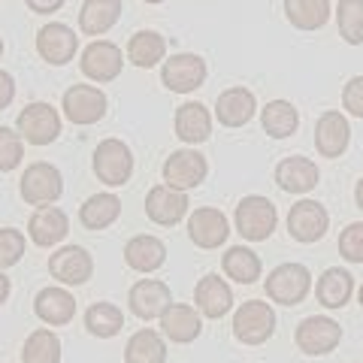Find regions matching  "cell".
Returning a JSON list of instances; mask_svg holds the SVG:
<instances>
[{
	"label": "cell",
	"instance_id": "6da1fadb",
	"mask_svg": "<svg viewBox=\"0 0 363 363\" xmlns=\"http://www.w3.org/2000/svg\"><path fill=\"white\" fill-rule=\"evenodd\" d=\"M233 224H236V233L248 242H264L276 233V224H279V212L272 206V200L260 197V194H248L240 200V206L233 212Z\"/></svg>",
	"mask_w": 363,
	"mask_h": 363
},
{
	"label": "cell",
	"instance_id": "7a4b0ae2",
	"mask_svg": "<svg viewBox=\"0 0 363 363\" xmlns=\"http://www.w3.org/2000/svg\"><path fill=\"white\" fill-rule=\"evenodd\" d=\"M264 291L269 303L279 306H300L312 291V272L303 264H279L267 276Z\"/></svg>",
	"mask_w": 363,
	"mask_h": 363
},
{
	"label": "cell",
	"instance_id": "3957f363",
	"mask_svg": "<svg viewBox=\"0 0 363 363\" xmlns=\"http://www.w3.org/2000/svg\"><path fill=\"white\" fill-rule=\"evenodd\" d=\"M18 191H21V200H25L28 206H52V203H58L64 194V176L55 164L37 161L21 173Z\"/></svg>",
	"mask_w": 363,
	"mask_h": 363
},
{
	"label": "cell",
	"instance_id": "277c9868",
	"mask_svg": "<svg viewBox=\"0 0 363 363\" xmlns=\"http://www.w3.org/2000/svg\"><path fill=\"white\" fill-rule=\"evenodd\" d=\"M16 130L28 145H52L61 136V116L52 104L37 100V104H28L18 112Z\"/></svg>",
	"mask_w": 363,
	"mask_h": 363
},
{
	"label": "cell",
	"instance_id": "5b68a950",
	"mask_svg": "<svg viewBox=\"0 0 363 363\" xmlns=\"http://www.w3.org/2000/svg\"><path fill=\"white\" fill-rule=\"evenodd\" d=\"M276 333V312L264 300H248L233 315V336L242 345H264Z\"/></svg>",
	"mask_w": 363,
	"mask_h": 363
},
{
	"label": "cell",
	"instance_id": "8992f818",
	"mask_svg": "<svg viewBox=\"0 0 363 363\" xmlns=\"http://www.w3.org/2000/svg\"><path fill=\"white\" fill-rule=\"evenodd\" d=\"M161 176H164V185L176 188V191H185L188 194V191H194V188H200L203 182H206L209 161L197 149H179L164 161Z\"/></svg>",
	"mask_w": 363,
	"mask_h": 363
},
{
	"label": "cell",
	"instance_id": "52a82bcc",
	"mask_svg": "<svg viewBox=\"0 0 363 363\" xmlns=\"http://www.w3.org/2000/svg\"><path fill=\"white\" fill-rule=\"evenodd\" d=\"M91 167H94V176L104 185L118 188L133 176V152L121 140H104L94 149Z\"/></svg>",
	"mask_w": 363,
	"mask_h": 363
},
{
	"label": "cell",
	"instance_id": "ba28073f",
	"mask_svg": "<svg viewBox=\"0 0 363 363\" xmlns=\"http://www.w3.org/2000/svg\"><path fill=\"white\" fill-rule=\"evenodd\" d=\"M206 76H209L206 61L194 52H179L173 58H167L161 67V82L173 94H191V91H197L206 82Z\"/></svg>",
	"mask_w": 363,
	"mask_h": 363
},
{
	"label": "cell",
	"instance_id": "9c48e42d",
	"mask_svg": "<svg viewBox=\"0 0 363 363\" xmlns=\"http://www.w3.org/2000/svg\"><path fill=\"white\" fill-rule=\"evenodd\" d=\"M294 342L309 357L330 354V351H336V345L342 342V327H339L333 318H324V315L303 318L297 333H294Z\"/></svg>",
	"mask_w": 363,
	"mask_h": 363
},
{
	"label": "cell",
	"instance_id": "30bf717a",
	"mask_svg": "<svg viewBox=\"0 0 363 363\" xmlns=\"http://www.w3.org/2000/svg\"><path fill=\"white\" fill-rule=\"evenodd\" d=\"M79 67H82L85 79L97 85H106V82H116L121 76V67H124V55L116 43L109 40H94L82 49V58H79Z\"/></svg>",
	"mask_w": 363,
	"mask_h": 363
},
{
	"label": "cell",
	"instance_id": "8fae6325",
	"mask_svg": "<svg viewBox=\"0 0 363 363\" xmlns=\"http://www.w3.org/2000/svg\"><path fill=\"white\" fill-rule=\"evenodd\" d=\"M106 106H109V100L97 85H73L64 91V100H61L64 116L73 124H79V128L97 124L106 116Z\"/></svg>",
	"mask_w": 363,
	"mask_h": 363
},
{
	"label": "cell",
	"instance_id": "7c38bea8",
	"mask_svg": "<svg viewBox=\"0 0 363 363\" xmlns=\"http://www.w3.org/2000/svg\"><path fill=\"white\" fill-rule=\"evenodd\" d=\"M327 227H330V212H327L318 200H300V203H294L291 212H288L291 240H297L303 245L324 240Z\"/></svg>",
	"mask_w": 363,
	"mask_h": 363
},
{
	"label": "cell",
	"instance_id": "4fadbf2b",
	"mask_svg": "<svg viewBox=\"0 0 363 363\" xmlns=\"http://www.w3.org/2000/svg\"><path fill=\"white\" fill-rule=\"evenodd\" d=\"M128 306L140 321H155L173 306V291L161 279H140L128 294Z\"/></svg>",
	"mask_w": 363,
	"mask_h": 363
},
{
	"label": "cell",
	"instance_id": "5bb4252c",
	"mask_svg": "<svg viewBox=\"0 0 363 363\" xmlns=\"http://www.w3.org/2000/svg\"><path fill=\"white\" fill-rule=\"evenodd\" d=\"M76 49H79V37L64 21H49V25H43L37 30V52L43 61L64 67L76 58Z\"/></svg>",
	"mask_w": 363,
	"mask_h": 363
},
{
	"label": "cell",
	"instance_id": "9a60e30c",
	"mask_svg": "<svg viewBox=\"0 0 363 363\" xmlns=\"http://www.w3.org/2000/svg\"><path fill=\"white\" fill-rule=\"evenodd\" d=\"M188 236L197 248H221L230 236V224H227V215L215 206H203L188 215Z\"/></svg>",
	"mask_w": 363,
	"mask_h": 363
},
{
	"label": "cell",
	"instance_id": "2e32d148",
	"mask_svg": "<svg viewBox=\"0 0 363 363\" xmlns=\"http://www.w3.org/2000/svg\"><path fill=\"white\" fill-rule=\"evenodd\" d=\"M49 272L61 285H85L94 276V260L82 245H64L49 257Z\"/></svg>",
	"mask_w": 363,
	"mask_h": 363
},
{
	"label": "cell",
	"instance_id": "e0dca14e",
	"mask_svg": "<svg viewBox=\"0 0 363 363\" xmlns=\"http://www.w3.org/2000/svg\"><path fill=\"white\" fill-rule=\"evenodd\" d=\"M188 194L185 191H176L169 185H155L149 194H145V215L149 221L161 224V227H173L188 215Z\"/></svg>",
	"mask_w": 363,
	"mask_h": 363
},
{
	"label": "cell",
	"instance_id": "ac0fdd59",
	"mask_svg": "<svg viewBox=\"0 0 363 363\" xmlns=\"http://www.w3.org/2000/svg\"><path fill=\"white\" fill-rule=\"evenodd\" d=\"M351 143V124L339 109H327L315 121V149L321 157H342Z\"/></svg>",
	"mask_w": 363,
	"mask_h": 363
},
{
	"label": "cell",
	"instance_id": "d6986e66",
	"mask_svg": "<svg viewBox=\"0 0 363 363\" xmlns=\"http://www.w3.org/2000/svg\"><path fill=\"white\" fill-rule=\"evenodd\" d=\"M161 330L169 342L176 345H188L203 333V315L197 306L188 303H173L169 309L161 315Z\"/></svg>",
	"mask_w": 363,
	"mask_h": 363
},
{
	"label": "cell",
	"instance_id": "ffe728a7",
	"mask_svg": "<svg viewBox=\"0 0 363 363\" xmlns=\"http://www.w3.org/2000/svg\"><path fill=\"white\" fill-rule=\"evenodd\" d=\"M255 112H257V100L245 85L227 88L218 94V100H215V118H218L224 128H242V124L255 118Z\"/></svg>",
	"mask_w": 363,
	"mask_h": 363
},
{
	"label": "cell",
	"instance_id": "44dd1931",
	"mask_svg": "<svg viewBox=\"0 0 363 363\" xmlns=\"http://www.w3.org/2000/svg\"><path fill=\"white\" fill-rule=\"evenodd\" d=\"M67 233H70V218H67V212L58 206H37V212H33L28 221L30 242L40 248L58 245Z\"/></svg>",
	"mask_w": 363,
	"mask_h": 363
},
{
	"label": "cell",
	"instance_id": "7402d4cb",
	"mask_svg": "<svg viewBox=\"0 0 363 363\" xmlns=\"http://www.w3.org/2000/svg\"><path fill=\"white\" fill-rule=\"evenodd\" d=\"M194 303H197V309H200L203 318H212V321H218V318H224L227 312L233 309V291H230V285H227L221 276L209 272V276H203L197 281Z\"/></svg>",
	"mask_w": 363,
	"mask_h": 363
},
{
	"label": "cell",
	"instance_id": "603a6c76",
	"mask_svg": "<svg viewBox=\"0 0 363 363\" xmlns=\"http://www.w3.org/2000/svg\"><path fill=\"white\" fill-rule=\"evenodd\" d=\"M318 179H321L318 164L303 155H291L285 161H279L276 167V185L281 191H288V194H309L318 185Z\"/></svg>",
	"mask_w": 363,
	"mask_h": 363
},
{
	"label": "cell",
	"instance_id": "cb8c5ba5",
	"mask_svg": "<svg viewBox=\"0 0 363 363\" xmlns=\"http://www.w3.org/2000/svg\"><path fill=\"white\" fill-rule=\"evenodd\" d=\"M33 312L43 324L49 327H64L76 318V300L67 288H43L33 297Z\"/></svg>",
	"mask_w": 363,
	"mask_h": 363
},
{
	"label": "cell",
	"instance_id": "d4e9b609",
	"mask_svg": "<svg viewBox=\"0 0 363 363\" xmlns=\"http://www.w3.org/2000/svg\"><path fill=\"white\" fill-rule=\"evenodd\" d=\"M173 128H176V136H179L182 143L200 145V143H206L209 136H212V116H209V109L203 106V104L188 100V104H182L176 109Z\"/></svg>",
	"mask_w": 363,
	"mask_h": 363
},
{
	"label": "cell",
	"instance_id": "484cf974",
	"mask_svg": "<svg viewBox=\"0 0 363 363\" xmlns=\"http://www.w3.org/2000/svg\"><path fill=\"white\" fill-rule=\"evenodd\" d=\"M354 294V276L342 267H330L318 276V285H315V297L324 309H342V306L351 300Z\"/></svg>",
	"mask_w": 363,
	"mask_h": 363
},
{
	"label": "cell",
	"instance_id": "4316f807",
	"mask_svg": "<svg viewBox=\"0 0 363 363\" xmlns=\"http://www.w3.org/2000/svg\"><path fill=\"white\" fill-rule=\"evenodd\" d=\"M121 18V0H85L79 9V30L85 37H104Z\"/></svg>",
	"mask_w": 363,
	"mask_h": 363
},
{
	"label": "cell",
	"instance_id": "83f0119b",
	"mask_svg": "<svg viewBox=\"0 0 363 363\" xmlns=\"http://www.w3.org/2000/svg\"><path fill=\"white\" fill-rule=\"evenodd\" d=\"M124 264L133 272H155L167 264V245L149 233L133 236V240L124 245Z\"/></svg>",
	"mask_w": 363,
	"mask_h": 363
},
{
	"label": "cell",
	"instance_id": "f1b7e54d",
	"mask_svg": "<svg viewBox=\"0 0 363 363\" xmlns=\"http://www.w3.org/2000/svg\"><path fill=\"white\" fill-rule=\"evenodd\" d=\"M260 124L272 140H288V136L297 133L300 128V112L291 100H269V104L260 109Z\"/></svg>",
	"mask_w": 363,
	"mask_h": 363
},
{
	"label": "cell",
	"instance_id": "f546056e",
	"mask_svg": "<svg viewBox=\"0 0 363 363\" xmlns=\"http://www.w3.org/2000/svg\"><path fill=\"white\" fill-rule=\"evenodd\" d=\"M167 58V40L157 30H136L128 43V61L140 70H152Z\"/></svg>",
	"mask_w": 363,
	"mask_h": 363
},
{
	"label": "cell",
	"instance_id": "4dcf8cb0",
	"mask_svg": "<svg viewBox=\"0 0 363 363\" xmlns=\"http://www.w3.org/2000/svg\"><path fill=\"white\" fill-rule=\"evenodd\" d=\"M221 267H224V276L240 281V285H255L260 279V272H264V264H260V257L252 252V248L245 245H233L227 248L224 257H221Z\"/></svg>",
	"mask_w": 363,
	"mask_h": 363
},
{
	"label": "cell",
	"instance_id": "1f68e13d",
	"mask_svg": "<svg viewBox=\"0 0 363 363\" xmlns=\"http://www.w3.org/2000/svg\"><path fill=\"white\" fill-rule=\"evenodd\" d=\"M121 215V200L116 194H94L82 203L79 209V221L85 230H106L109 224H116Z\"/></svg>",
	"mask_w": 363,
	"mask_h": 363
},
{
	"label": "cell",
	"instance_id": "d6a6232c",
	"mask_svg": "<svg viewBox=\"0 0 363 363\" xmlns=\"http://www.w3.org/2000/svg\"><path fill=\"white\" fill-rule=\"evenodd\" d=\"M167 360V342L157 330H136L128 345H124V363H164Z\"/></svg>",
	"mask_w": 363,
	"mask_h": 363
},
{
	"label": "cell",
	"instance_id": "836d02e7",
	"mask_svg": "<svg viewBox=\"0 0 363 363\" xmlns=\"http://www.w3.org/2000/svg\"><path fill=\"white\" fill-rule=\"evenodd\" d=\"M285 18L297 30H318L330 21V0H285Z\"/></svg>",
	"mask_w": 363,
	"mask_h": 363
},
{
	"label": "cell",
	"instance_id": "e575fe53",
	"mask_svg": "<svg viewBox=\"0 0 363 363\" xmlns=\"http://www.w3.org/2000/svg\"><path fill=\"white\" fill-rule=\"evenodd\" d=\"M85 327L91 336L97 339H112L121 333L124 327V312L116 303H91L85 309Z\"/></svg>",
	"mask_w": 363,
	"mask_h": 363
},
{
	"label": "cell",
	"instance_id": "d590c367",
	"mask_svg": "<svg viewBox=\"0 0 363 363\" xmlns=\"http://www.w3.org/2000/svg\"><path fill=\"white\" fill-rule=\"evenodd\" d=\"M21 360L25 363H61V339L49 327H40L28 336L25 348H21Z\"/></svg>",
	"mask_w": 363,
	"mask_h": 363
},
{
	"label": "cell",
	"instance_id": "8d00e7d4",
	"mask_svg": "<svg viewBox=\"0 0 363 363\" xmlns=\"http://www.w3.org/2000/svg\"><path fill=\"white\" fill-rule=\"evenodd\" d=\"M336 25H339V37L348 45H360L363 43V0H339Z\"/></svg>",
	"mask_w": 363,
	"mask_h": 363
},
{
	"label": "cell",
	"instance_id": "74e56055",
	"mask_svg": "<svg viewBox=\"0 0 363 363\" xmlns=\"http://www.w3.org/2000/svg\"><path fill=\"white\" fill-rule=\"evenodd\" d=\"M25 157V140L13 128H0V173H13Z\"/></svg>",
	"mask_w": 363,
	"mask_h": 363
},
{
	"label": "cell",
	"instance_id": "f35d334b",
	"mask_svg": "<svg viewBox=\"0 0 363 363\" xmlns=\"http://www.w3.org/2000/svg\"><path fill=\"white\" fill-rule=\"evenodd\" d=\"M25 248H28L25 233L16 230V227H4V230H0V269L16 267L18 260L25 257Z\"/></svg>",
	"mask_w": 363,
	"mask_h": 363
},
{
	"label": "cell",
	"instance_id": "ab89813d",
	"mask_svg": "<svg viewBox=\"0 0 363 363\" xmlns=\"http://www.w3.org/2000/svg\"><path fill=\"white\" fill-rule=\"evenodd\" d=\"M339 255L348 264H363V221H351L342 233H339Z\"/></svg>",
	"mask_w": 363,
	"mask_h": 363
},
{
	"label": "cell",
	"instance_id": "60d3db41",
	"mask_svg": "<svg viewBox=\"0 0 363 363\" xmlns=\"http://www.w3.org/2000/svg\"><path fill=\"white\" fill-rule=\"evenodd\" d=\"M342 109L348 116L363 118V76H351L342 88Z\"/></svg>",
	"mask_w": 363,
	"mask_h": 363
},
{
	"label": "cell",
	"instance_id": "b9f144b4",
	"mask_svg": "<svg viewBox=\"0 0 363 363\" xmlns=\"http://www.w3.org/2000/svg\"><path fill=\"white\" fill-rule=\"evenodd\" d=\"M16 100V79L6 70H0V109H6Z\"/></svg>",
	"mask_w": 363,
	"mask_h": 363
},
{
	"label": "cell",
	"instance_id": "7bdbcfd3",
	"mask_svg": "<svg viewBox=\"0 0 363 363\" xmlns=\"http://www.w3.org/2000/svg\"><path fill=\"white\" fill-rule=\"evenodd\" d=\"M30 13L37 16H49V13H58V9L64 6V0H25Z\"/></svg>",
	"mask_w": 363,
	"mask_h": 363
},
{
	"label": "cell",
	"instance_id": "ee69618b",
	"mask_svg": "<svg viewBox=\"0 0 363 363\" xmlns=\"http://www.w3.org/2000/svg\"><path fill=\"white\" fill-rule=\"evenodd\" d=\"M9 291H13V281H9V279H6V272L0 269V306L9 300Z\"/></svg>",
	"mask_w": 363,
	"mask_h": 363
},
{
	"label": "cell",
	"instance_id": "f6af8a7d",
	"mask_svg": "<svg viewBox=\"0 0 363 363\" xmlns=\"http://www.w3.org/2000/svg\"><path fill=\"white\" fill-rule=\"evenodd\" d=\"M354 203H357V209L363 212V179L357 182V188H354Z\"/></svg>",
	"mask_w": 363,
	"mask_h": 363
},
{
	"label": "cell",
	"instance_id": "bcb514c9",
	"mask_svg": "<svg viewBox=\"0 0 363 363\" xmlns=\"http://www.w3.org/2000/svg\"><path fill=\"white\" fill-rule=\"evenodd\" d=\"M143 4H149V6H157V4H164V0H143Z\"/></svg>",
	"mask_w": 363,
	"mask_h": 363
},
{
	"label": "cell",
	"instance_id": "7dc6e473",
	"mask_svg": "<svg viewBox=\"0 0 363 363\" xmlns=\"http://www.w3.org/2000/svg\"><path fill=\"white\" fill-rule=\"evenodd\" d=\"M0 58H4V37H0Z\"/></svg>",
	"mask_w": 363,
	"mask_h": 363
},
{
	"label": "cell",
	"instance_id": "c3c4849f",
	"mask_svg": "<svg viewBox=\"0 0 363 363\" xmlns=\"http://www.w3.org/2000/svg\"><path fill=\"white\" fill-rule=\"evenodd\" d=\"M360 306H363V285H360Z\"/></svg>",
	"mask_w": 363,
	"mask_h": 363
}]
</instances>
